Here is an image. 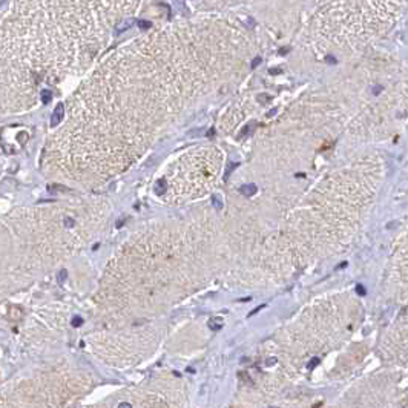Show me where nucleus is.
Instances as JSON below:
<instances>
[{
	"mask_svg": "<svg viewBox=\"0 0 408 408\" xmlns=\"http://www.w3.org/2000/svg\"><path fill=\"white\" fill-rule=\"evenodd\" d=\"M318 364H319V359H318V357H313V359H312V361L308 362V365H307V367H308V368L312 370V368H315V367L318 365Z\"/></svg>",
	"mask_w": 408,
	"mask_h": 408,
	"instance_id": "f8f14e48",
	"label": "nucleus"
},
{
	"mask_svg": "<svg viewBox=\"0 0 408 408\" xmlns=\"http://www.w3.org/2000/svg\"><path fill=\"white\" fill-rule=\"evenodd\" d=\"M212 203H213V206H215V209H218V210L223 209V201H221V197H220L218 193H213V197H212Z\"/></svg>",
	"mask_w": 408,
	"mask_h": 408,
	"instance_id": "423d86ee",
	"label": "nucleus"
},
{
	"mask_svg": "<svg viewBox=\"0 0 408 408\" xmlns=\"http://www.w3.org/2000/svg\"><path fill=\"white\" fill-rule=\"evenodd\" d=\"M356 293L361 295V296H364V295H365V289H364V285L357 284V285H356Z\"/></svg>",
	"mask_w": 408,
	"mask_h": 408,
	"instance_id": "9d476101",
	"label": "nucleus"
},
{
	"mask_svg": "<svg viewBox=\"0 0 408 408\" xmlns=\"http://www.w3.org/2000/svg\"><path fill=\"white\" fill-rule=\"evenodd\" d=\"M252 126H253V123H252V124H247V126H244V129H242L241 132H240L238 138H244V137H245V135H247V134H249V132L252 130Z\"/></svg>",
	"mask_w": 408,
	"mask_h": 408,
	"instance_id": "6e6552de",
	"label": "nucleus"
},
{
	"mask_svg": "<svg viewBox=\"0 0 408 408\" xmlns=\"http://www.w3.org/2000/svg\"><path fill=\"white\" fill-rule=\"evenodd\" d=\"M65 224H66L68 227H72V226H74V220L69 218V216H66V218H65Z\"/></svg>",
	"mask_w": 408,
	"mask_h": 408,
	"instance_id": "ddd939ff",
	"label": "nucleus"
},
{
	"mask_svg": "<svg viewBox=\"0 0 408 408\" xmlns=\"http://www.w3.org/2000/svg\"><path fill=\"white\" fill-rule=\"evenodd\" d=\"M40 95H41V101H43V103H49L51 98H52V94H51V91H48V89H43Z\"/></svg>",
	"mask_w": 408,
	"mask_h": 408,
	"instance_id": "0eeeda50",
	"label": "nucleus"
},
{
	"mask_svg": "<svg viewBox=\"0 0 408 408\" xmlns=\"http://www.w3.org/2000/svg\"><path fill=\"white\" fill-rule=\"evenodd\" d=\"M206 135H207V137H213V135H215V129H213V128H212V129H209V132H207Z\"/></svg>",
	"mask_w": 408,
	"mask_h": 408,
	"instance_id": "2eb2a0df",
	"label": "nucleus"
},
{
	"mask_svg": "<svg viewBox=\"0 0 408 408\" xmlns=\"http://www.w3.org/2000/svg\"><path fill=\"white\" fill-rule=\"evenodd\" d=\"M120 407H132L130 404H128V402H123V404H120Z\"/></svg>",
	"mask_w": 408,
	"mask_h": 408,
	"instance_id": "f3484780",
	"label": "nucleus"
},
{
	"mask_svg": "<svg viewBox=\"0 0 408 408\" xmlns=\"http://www.w3.org/2000/svg\"><path fill=\"white\" fill-rule=\"evenodd\" d=\"M240 166V163H236V161H230L229 164H227V167H226V172H224V180H227L230 175H232V172L236 169V167Z\"/></svg>",
	"mask_w": 408,
	"mask_h": 408,
	"instance_id": "39448f33",
	"label": "nucleus"
},
{
	"mask_svg": "<svg viewBox=\"0 0 408 408\" xmlns=\"http://www.w3.org/2000/svg\"><path fill=\"white\" fill-rule=\"evenodd\" d=\"M261 308H264V305H260V307H256V308H255L253 312H250V313H249V318H250L252 315H255V313H258V312H260Z\"/></svg>",
	"mask_w": 408,
	"mask_h": 408,
	"instance_id": "4468645a",
	"label": "nucleus"
},
{
	"mask_svg": "<svg viewBox=\"0 0 408 408\" xmlns=\"http://www.w3.org/2000/svg\"><path fill=\"white\" fill-rule=\"evenodd\" d=\"M240 192H241L244 197H252L256 193V186L255 184H244L240 187Z\"/></svg>",
	"mask_w": 408,
	"mask_h": 408,
	"instance_id": "f03ea898",
	"label": "nucleus"
},
{
	"mask_svg": "<svg viewBox=\"0 0 408 408\" xmlns=\"http://www.w3.org/2000/svg\"><path fill=\"white\" fill-rule=\"evenodd\" d=\"M166 187H167V183L164 178L157 180V183H155V193H157V195H163V193L166 192Z\"/></svg>",
	"mask_w": 408,
	"mask_h": 408,
	"instance_id": "7ed1b4c3",
	"label": "nucleus"
},
{
	"mask_svg": "<svg viewBox=\"0 0 408 408\" xmlns=\"http://www.w3.org/2000/svg\"><path fill=\"white\" fill-rule=\"evenodd\" d=\"M223 324H224V321L221 319V318H213V319H210L209 327H210L213 332H218V330L223 328Z\"/></svg>",
	"mask_w": 408,
	"mask_h": 408,
	"instance_id": "20e7f679",
	"label": "nucleus"
},
{
	"mask_svg": "<svg viewBox=\"0 0 408 408\" xmlns=\"http://www.w3.org/2000/svg\"><path fill=\"white\" fill-rule=\"evenodd\" d=\"M63 115H65V106L61 103H58L56 106V109H54V112H52V115H51V128H56V126H58L61 123Z\"/></svg>",
	"mask_w": 408,
	"mask_h": 408,
	"instance_id": "f257e3e1",
	"label": "nucleus"
},
{
	"mask_svg": "<svg viewBox=\"0 0 408 408\" xmlns=\"http://www.w3.org/2000/svg\"><path fill=\"white\" fill-rule=\"evenodd\" d=\"M275 114H276V109H272V111H269V114H267V115H269V117H273Z\"/></svg>",
	"mask_w": 408,
	"mask_h": 408,
	"instance_id": "dca6fc26",
	"label": "nucleus"
},
{
	"mask_svg": "<svg viewBox=\"0 0 408 408\" xmlns=\"http://www.w3.org/2000/svg\"><path fill=\"white\" fill-rule=\"evenodd\" d=\"M66 270H61L60 273H58V278H57V281H58V284H63V281H65V278H66Z\"/></svg>",
	"mask_w": 408,
	"mask_h": 408,
	"instance_id": "1a4fd4ad",
	"label": "nucleus"
},
{
	"mask_svg": "<svg viewBox=\"0 0 408 408\" xmlns=\"http://www.w3.org/2000/svg\"><path fill=\"white\" fill-rule=\"evenodd\" d=\"M83 324V319L80 318V316H75L74 319H72V325L74 327H78V325H81Z\"/></svg>",
	"mask_w": 408,
	"mask_h": 408,
	"instance_id": "9b49d317",
	"label": "nucleus"
}]
</instances>
